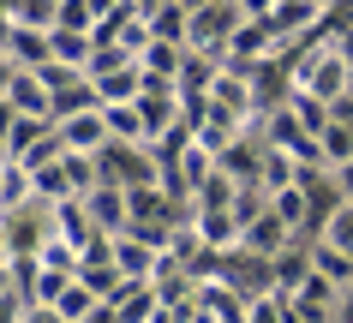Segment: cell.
Returning a JSON list of instances; mask_svg holds the SVG:
<instances>
[{"mask_svg": "<svg viewBox=\"0 0 353 323\" xmlns=\"http://www.w3.org/2000/svg\"><path fill=\"white\" fill-rule=\"evenodd\" d=\"M323 240H335L341 251H353V198H347L341 209H335L330 222H323Z\"/></svg>", "mask_w": 353, "mask_h": 323, "instance_id": "obj_3", "label": "cell"}, {"mask_svg": "<svg viewBox=\"0 0 353 323\" xmlns=\"http://www.w3.org/2000/svg\"><path fill=\"white\" fill-rule=\"evenodd\" d=\"M204 311H222V317H240V300L228 287H204Z\"/></svg>", "mask_w": 353, "mask_h": 323, "instance_id": "obj_4", "label": "cell"}, {"mask_svg": "<svg viewBox=\"0 0 353 323\" xmlns=\"http://www.w3.org/2000/svg\"><path fill=\"white\" fill-rule=\"evenodd\" d=\"M335 174V180H341V191H347V198H353V156H347V162H341V168H330Z\"/></svg>", "mask_w": 353, "mask_h": 323, "instance_id": "obj_5", "label": "cell"}, {"mask_svg": "<svg viewBox=\"0 0 353 323\" xmlns=\"http://www.w3.org/2000/svg\"><path fill=\"white\" fill-rule=\"evenodd\" d=\"M312 269H323L335 287H353V251H341L335 240H317L312 246Z\"/></svg>", "mask_w": 353, "mask_h": 323, "instance_id": "obj_2", "label": "cell"}, {"mask_svg": "<svg viewBox=\"0 0 353 323\" xmlns=\"http://www.w3.org/2000/svg\"><path fill=\"white\" fill-rule=\"evenodd\" d=\"M240 6H252V12H263V6H270V0H240Z\"/></svg>", "mask_w": 353, "mask_h": 323, "instance_id": "obj_6", "label": "cell"}, {"mask_svg": "<svg viewBox=\"0 0 353 323\" xmlns=\"http://www.w3.org/2000/svg\"><path fill=\"white\" fill-rule=\"evenodd\" d=\"M347 84H353V66H347V54H341L335 42H323V48H317V54H305V66H299V90L323 96V102L347 96Z\"/></svg>", "mask_w": 353, "mask_h": 323, "instance_id": "obj_1", "label": "cell"}]
</instances>
